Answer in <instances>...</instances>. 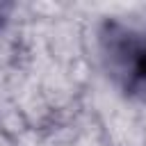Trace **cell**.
Listing matches in <instances>:
<instances>
[{"instance_id":"cell-1","label":"cell","mask_w":146,"mask_h":146,"mask_svg":"<svg viewBox=\"0 0 146 146\" xmlns=\"http://www.w3.org/2000/svg\"><path fill=\"white\" fill-rule=\"evenodd\" d=\"M98 36L112 80L128 96L146 100V27L105 21Z\"/></svg>"}]
</instances>
